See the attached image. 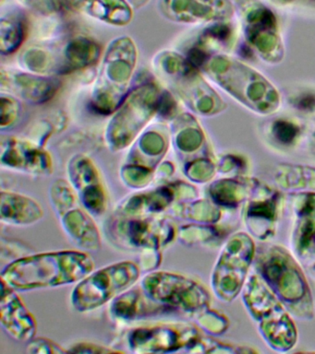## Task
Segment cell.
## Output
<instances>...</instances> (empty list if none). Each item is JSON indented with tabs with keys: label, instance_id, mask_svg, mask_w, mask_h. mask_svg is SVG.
<instances>
[{
	"label": "cell",
	"instance_id": "cell-1",
	"mask_svg": "<svg viewBox=\"0 0 315 354\" xmlns=\"http://www.w3.org/2000/svg\"><path fill=\"white\" fill-rule=\"evenodd\" d=\"M93 270L95 261L87 252H46L13 260L2 270L1 281L13 290L26 292L76 283Z\"/></svg>",
	"mask_w": 315,
	"mask_h": 354
},
{
	"label": "cell",
	"instance_id": "cell-2",
	"mask_svg": "<svg viewBox=\"0 0 315 354\" xmlns=\"http://www.w3.org/2000/svg\"><path fill=\"white\" fill-rule=\"evenodd\" d=\"M257 275L269 287L287 311L300 319H312L314 300L298 262L281 246H260L255 253Z\"/></svg>",
	"mask_w": 315,
	"mask_h": 354
},
{
	"label": "cell",
	"instance_id": "cell-3",
	"mask_svg": "<svg viewBox=\"0 0 315 354\" xmlns=\"http://www.w3.org/2000/svg\"><path fill=\"white\" fill-rule=\"evenodd\" d=\"M206 68L226 93L253 112L270 115L280 106V94L275 86L250 66L226 55H217L206 63Z\"/></svg>",
	"mask_w": 315,
	"mask_h": 354
},
{
	"label": "cell",
	"instance_id": "cell-4",
	"mask_svg": "<svg viewBox=\"0 0 315 354\" xmlns=\"http://www.w3.org/2000/svg\"><path fill=\"white\" fill-rule=\"evenodd\" d=\"M243 300L260 333L275 351H287L297 342V330L284 304L258 275H251L245 282Z\"/></svg>",
	"mask_w": 315,
	"mask_h": 354
},
{
	"label": "cell",
	"instance_id": "cell-5",
	"mask_svg": "<svg viewBox=\"0 0 315 354\" xmlns=\"http://www.w3.org/2000/svg\"><path fill=\"white\" fill-rule=\"evenodd\" d=\"M140 275L141 268L132 261L93 271L77 284L71 293V304L80 313L93 311L134 286Z\"/></svg>",
	"mask_w": 315,
	"mask_h": 354
},
{
	"label": "cell",
	"instance_id": "cell-6",
	"mask_svg": "<svg viewBox=\"0 0 315 354\" xmlns=\"http://www.w3.org/2000/svg\"><path fill=\"white\" fill-rule=\"evenodd\" d=\"M143 292L165 309L179 310L195 317L208 310L210 296L198 282L181 274L156 271L141 282Z\"/></svg>",
	"mask_w": 315,
	"mask_h": 354
},
{
	"label": "cell",
	"instance_id": "cell-7",
	"mask_svg": "<svg viewBox=\"0 0 315 354\" xmlns=\"http://www.w3.org/2000/svg\"><path fill=\"white\" fill-rule=\"evenodd\" d=\"M234 3L248 46L267 62H280L284 46L273 11L261 0H235Z\"/></svg>",
	"mask_w": 315,
	"mask_h": 354
},
{
	"label": "cell",
	"instance_id": "cell-8",
	"mask_svg": "<svg viewBox=\"0 0 315 354\" xmlns=\"http://www.w3.org/2000/svg\"><path fill=\"white\" fill-rule=\"evenodd\" d=\"M255 253L253 240L244 232L235 234L226 243L212 278L213 289L221 300L231 301L239 295Z\"/></svg>",
	"mask_w": 315,
	"mask_h": 354
},
{
	"label": "cell",
	"instance_id": "cell-9",
	"mask_svg": "<svg viewBox=\"0 0 315 354\" xmlns=\"http://www.w3.org/2000/svg\"><path fill=\"white\" fill-rule=\"evenodd\" d=\"M199 339L197 329L188 324H160L129 332L128 345L137 353H168L185 348L189 351Z\"/></svg>",
	"mask_w": 315,
	"mask_h": 354
},
{
	"label": "cell",
	"instance_id": "cell-10",
	"mask_svg": "<svg viewBox=\"0 0 315 354\" xmlns=\"http://www.w3.org/2000/svg\"><path fill=\"white\" fill-rule=\"evenodd\" d=\"M112 236L121 245L145 250H159L172 242L175 229L164 218L126 216L110 226Z\"/></svg>",
	"mask_w": 315,
	"mask_h": 354
},
{
	"label": "cell",
	"instance_id": "cell-11",
	"mask_svg": "<svg viewBox=\"0 0 315 354\" xmlns=\"http://www.w3.org/2000/svg\"><path fill=\"white\" fill-rule=\"evenodd\" d=\"M163 15L184 24L232 21L236 6L231 0H160Z\"/></svg>",
	"mask_w": 315,
	"mask_h": 354
},
{
	"label": "cell",
	"instance_id": "cell-12",
	"mask_svg": "<svg viewBox=\"0 0 315 354\" xmlns=\"http://www.w3.org/2000/svg\"><path fill=\"white\" fill-rule=\"evenodd\" d=\"M15 290L6 282L1 281V326L12 339L19 342H30L35 336L37 322Z\"/></svg>",
	"mask_w": 315,
	"mask_h": 354
},
{
	"label": "cell",
	"instance_id": "cell-13",
	"mask_svg": "<svg viewBox=\"0 0 315 354\" xmlns=\"http://www.w3.org/2000/svg\"><path fill=\"white\" fill-rule=\"evenodd\" d=\"M71 184L84 209L93 216H101L106 212V191L92 163L85 159L75 160L70 168Z\"/></svg>",
	"mask_w": 315,
	"mask_h": 354
},
{
	"label": "cell",
	"instance_id": "cell-14",
	"mask_svg": "<svg viewBox=\"0 0 315 354\" xmlns=\"http://www.w3.org/2000/svg\"><path fill=\"white\" fill-rule=\"evenodd\" d=\"M278 195L267 185L258 183L246 206L245 223L254 236L270 237L275 230Z\"/></svg>",
	"mask_w": 315,
	"mask_h": 354
},
{
	"label": "cell",
	"instance_id": "cell-15",
	"mask_svg": "<svg viewBox=\"0 0 315 354\" xmlns=\"http://www.w3.org/2000/svg\"><path fill=\"white\" fill-rule=\"evenodd\" d=\"M56 213L74 245L85 251H98L100 248V232L79 198Z\"/></svg>",
	"mask_w": 315,
	"mask_h": 354
},
{
	"label": "cell",
	"instance_id": "cell-16",
	"mask_svg": "<svg viewBox=\"0 0 315 354\" xmlns=\"http://www.w3.org/2000/svg\"><path fill=\"white\" fill-rule=\"evenodd\" d=\"M296 199L293 248L300 259L311 260L315 257V192L298 194Z\"/></svg>",
	"mask_w": 315,
	"mask_h": 354
},
{
	"label": "cell",
	"instance_id": "cell-17",
	"mask_svg": "<svg viewBox=\"0 0 315 354\" xmlns=\"http://www.w3.org/2000/svg\"><path fill=\"white\" fill-rule=\"evenodd\" d=\"M0 216L2 223L9 225L29 226L42 220L44 210L34 198L10 191H2Z\"/></svg>",
	"mask_w": 315,
	"mask_h": 354
},
{
	"label": "cell",
	"instance_id": "cell-18",
	"mask_svg": "<svg viewBox=\"0 0 315 354\" xmlns=\"http://www.w3.org/2000/svg\"><path fill=\"white\" fill-rule=\"evenodd\" d=\"M2 163L32 174H46L51 169L48 154L26 143L15 142L2 146Z\"/></svg>",
	"mask_w": 315,
	"mask_h": 354
},
{
	"label": "cell",
	"instance_id": "cell-19",
	"mask_svg": "<svg viewBox=\"0 0 315 354\" xmlns=\"http://www.w3.org/2000/svg\"><path fill=\"white\" fill-rule=\"evenodd\" d=\"M165 309L156 301H152L143 292L142 288L126 290L113 299L110 312L113 317L120 319L131 320L150 315L154 310Z\"/></svg>",
	"mask_w": 315,
	"mask_h": 354
},
{
	"label": "cell",
	"instance_id": "cell-20",
	"mask_svg": "<svg viewBox=\"0 0 315 354\" xmlns=\"http://www.w3.org/2000/svg\"><path fill=\"white\" fill-rule=\"evenodd\" d=\"M87 15L109 22L123 25L132 18L131 6L126 0H69Z\"/></svg>",
	"mask_w": 315,
	"mask_h": 354
},
{
	"label": "cell",
	"instance_id": "cell-21",
	"mask_svg": "<svg viewBox=\"0 0 315 354\" xmlns=\"http://www.w3.org/2000/svg\"><path fill=\"white\" fill-rule=\"evenodd\" d=\"M176 191L171 187H161L154 192L132 196L121 207L125 216H145L162 212L175 201Z\"/></svg>",
	"mask_w": 315,
	"mask_h": 354
},
{
	"label": "cell",
	"instance_id": "cell-22",
	"mask_svg": "<svg viewBox=\"0 0 315 354\" xmlns=\"http://www.w3.org/2000/svg\"><path fill=\"white\" fill-rule=\"evenodd\" d=\"M258 181L254 179H223L210 187L213 201L221 206H235L240 199L249 198Z\"/></svg>",
	"mask_w": 315,
	"mask_h": 354
},
{
	"label": "cell",
	"instance_id": "cell-23",
	"mask_svg": "<svg viewBox=\"0 0 315 354\" xmlns=\"http://www.w3.org/2000/svg\"><path fill=\"white\" fill-rule=\"evenodd\" d=\"M267 133L276 145L290 148L300 140L301 127L289 119L278 118L271 122Z\"/></svg>",
	"mask_w": 315,
	"mask_h": 354
},
{
	"label": "cell",
	"instance_id": "cell-24",
	"mask_svg": "<svg viewBox=\"0 0 315 354\" xmlns=\"http://www.w3.org/2000/svg\"><path fill=\"white\" fill-rule=\"evenodd\" d=\"M296 174L290 170L289 166L283 165V167L279 168V170L284 171L287 174L276 173V180H278L279 184L284 188H311L315 190V169L309 167H295L290 166Z\"/></svg>",
	"mask_w": 315,
	"mask_h": 354
},
{
	"label": "cell",
	"instance_id": "cell-25",
	"mask_svg": "<svg viewBox=\"0 0 315 354\" xmlns=\"http://www.w3.org/2000/svg\"><path fill=\"white\" fill-rule=\"evenodd\" d=\"M27 353H66L67 350H64L56 343L51 342L44 337H37L30 340L26 348Z\"/></svg>",
	"mask_w": 315,
	"mask_h": 354
},
{
	"label": "cell",
	"instance_id": "cell-26",
	"mask_svg": "<svg viewBox=\"0 0 315 354\" xmlns=\"http://www.w3.org/2000/svg\"><path fill=\"white\" fill-rule=\"evenodd\" d=\"M118 351L111 350L103 346L93 344V343L82 342L78 343L73 346L71 350H68V353H117Z\"/></svg>",
	"mask_w": 315,
	"mask_h": 354
},
{
	"label": "cell",
	"instance_id": "cell-27",
	"mask_svg": "<svg viewBox=\"0 0 315 354\" xmlns=\"http://www.w3.org/2000/svg\"><path fill=\"white\" fill-rule=\"evenodd\" d=\"M292 104L301 112H312V110H315V95L311 93H301L295 96Z\"/></svg>",
	"mask_w": 315,
	"mask_h": 354
},
{
	"label": "cell",
	"instance_id": "cell-28",
	"mask_svg": "<svg viewBox=\"0 0 315 354\" xmlns=\"http://www.w3.org/2000/svg\"><path fill=\"white\" fill-rule=\"evenodd\" d=\"M20 1L44 13L53 12L57 8V0H20Z\"/></svg>",
	"mask_w": 315,
	"mask_h": 354
},
{
	"label": "cell",
	"instance_id": "cell-29",
	"mask_svg": "<svg viewBox=\"0 0 315 354\" xmlns=\"http://www.w3.org/2000/svg\"><path fill=\"white\" fill-rule=\"evenodd\" d=\"M275 5L278 6H287L291 4L295 0H271Z\"/></svg>",
	"mask_w": 315,
	"mask_h": 354
},
{
	"label": "cell",
	"instance_id": "cell-30",
	"mask_svg": "<svg viewBox=\"0 0 315 354\" xmlns=\"http://www.w3.org/2000/svg\"><path fill=\"white\" fill-rule=\"evenodd\" d=\"M131 1L134 2L135 4L142 5L143 3L148 1V0H131Z\"/></svg>",
	"mask_w": 315,
	"mask_h": 354
},
{
	"label": "cell",
	"instance_id": "cell-31",
	"mask_svg": "<svg viewBox=\"0 0 315 354\" xmlns=\"http://www.w3.org/2000/svg\"><path fill=\"white\" fill-rule=\"evenodd\" d=\"M311 272L312 274V276L315 277V261L312 263V267H311Z\"/></svg>",
	"mask_w": 315,
	"mask_h": 354
},
{
	"label": "cell",
	"instance_id": "cell-32",
	"mask_svg": "<svg viewBox=\"0 0 315 354\" xmlns=\"http://www.w3.org/2000/svg\"><path fill=\"white\" fill-rule=\"evenodd\" d=\"M312 147H314V149H315V132H314V136H312Z\"/></svg>",
	"mask_w": 315,
	"mask_h": 354
}]
</instances>
